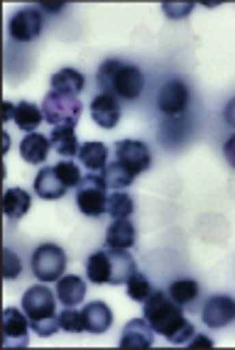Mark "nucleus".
Listing matches in <instances>:
<instances>
[{
    "label": "nucleus",
    "instance_id": "f257e3e1",
    "mask_svg": "<svg viewBox=\"0 0 235 350\" xmlns=\"http://www.w3.org/2000/svg\"><path fill=\"white\" fill-rule=\"evenodd\" d=\"M145 319L154 328V333H162L169 343L184 345L194 338V326L186 321L182 306L165 292H152L145 299Z\"/></svg>",
    "mask_w": 235,
    "mask_h": 350
},
{
    "label": "nucleus",
    "instance_id": "f03ea898",
    "mask_svg": "<svg viewBox=\"0 0 235 350\" xmlns=\"http://www.w3.org/2000/svg\"><path fill=\"white\" fill-rule=\"evenodd\" d=\"M152 164V154L150 147L140 140H123L115 145V159L106 167L103 176H106L108 189L113 191H125V189L142 174L150 170Z\"/></svg>",
    "mask_w": 235,
    "mask_h": 350
},
{
    "label": "nucleus",
    "instance_id": "7ed1b4c3",
    "mask_svg": "<svg viewBox=\"0 0 235 350\" xmlns=\"http://www.w3.org/2000/svg\"><path fill=\"white\" fill-rule=\"evenodd\" d=\"M96 81L100 86V94L115 96L123 100L140 98L145 88V76L135 64H123L120 59H108L98 66Z\"/></svg>",
    "mask_w": 235,
    "mask_h": 350
},
{
    "label": "nucleus",
    "instance_id": "20e7f679",
    "mask_svg": "<svg viewBox=\"0 0 235 350\" xmlns=\"http://www.w3.org/2000/svg\"><path fill=\"white\" fill-rule=\"evenodd\" d=\"M23 311L27 314L32 331L42 338L54 336L59 331V316H57V292H52L49 286L37 284L29 286L23 297Z\"/></svg>",
    "mask_w": 235,
    "mask_h": 350
},
{
    "label": "nucleus",
    "instance_id": "39448f33",
    "mask_svg": "<svg viewBox=\"0 0 235 350\" xmlns=\"http://www.w3.org/2000/svg\"><path fill=\"white\" fill-rule=\"evenodd\" d=\"M108 196L111 193H108L106 176L94 174V172L83 174L81 184L77 187V206L83 216H91V218L103 216L108 208Z\"/></svg>",
    "mask_w": 235,
    "mask_h": 350
},
{
    "label": "nucleus",
    "instance_id": "423d86ee",
    "mask_svg": "<svg viewBox=\"0 0 235 350\" xmlns=\"http://www.w3.org/2000/svg\"><path fill=\"white\" fill-rule=\"evenodd\" d=\"M42 113H44V120L52 128H59V125L77 128L79 118H81V100H79V96L49 91L42 100Z\"/></svg>",
    "mask_w": 235,
    "mask_h": 350
},
{
    "label": "nucleus",
    "instance_id": "0eeeda50",
    "mask_svg": "<svg viewBox=\"0 0 235 350\" xmlns=\"http://www.w3.org/2000/svg\"><path fill=\"white\" fill-rule=\"evenodd\" d=\"M66 269V252L54 243H44L32 252V272L42 282H59Z\"/></svg>",
    "mask_w": 235,
    "mask_h": 350
},
{
    "label": "nucleus",
    "instance_id": "6e6552de",
    "mask_svg": "<svg viewBox=\"0 0 235 350\" xmlns=\"http://www.w3.org/2000/svg\"><path fill=\"white\" fill-rule=\"evenodd\" d=\"M42 27H44V18L37 8H23L10 18L8 25V32H10L12 40L18 42H32L42 35Z\"/></svg>",
    "mask_w": 235,
    "mask_h": 350
},
{
    "label": "nucleus",
    "instance_id": "1a4fd4ad",
    "mask_svg": "<svg viewBox=\"0 0 235 350\" xmlns=\"http://www.w3.org/2000/svg\"><path fill=\"white\" fill-rule=\"evenodd\" d=\"M32 326L27 319V314L20 309H5L3 311V343L5 348H25L27 345V328Z\"/></svg>",
    "mask_w": 235,
    "mask_h": 350
},
{
    "label": "nucleus",
    "instance_id": "9d476101",
    "mask_svg": "<svg viewBox=\"0 0 235 350\" xmlns=\"http://www.w3.org/2000/svg\"><path fill=\"white\" fill-rule=\"evenodd\" d=\"M159 111L165 113V116H179V113L186 111L189 105V88L184 81L179 79H171V81L165 83V88L159 91V98H157Z\"/></svg>",
    "mask_w": 235,
    "mask_h": 350
},
{
    "label": "nucleus",
    "instance_id": "9b49d317",
    "mask_svg": "<svg viewBox=\"0 0 235 350\" xmlns=\"http://www.w3.org/2000/svg\"><path fill=\"white\" fill-rule=\"evenodd\" d=\"M235 321V299L223 297H211L204 306V323L208 328H223Z\"/></svg>",
    "mask_w": 235,
    "mask_h": 350
},
{
    "label": "nucleus",
    "instance_id": "f8f14e48",
    "mask_svg": "<svg viewBox=\"0 0 235 350\" xmlns=\"http://www.w3.org/2000/svg\"><path fill=\"white\" fill-rule=\"evenodd\" d=\"M154 343V328L147 323V319H133L125 323L123 336H120V348L125 350H140L150 348Z\"/></svg>",
    "mask_w": 235,
    "mask_h": 350
},
{
    "label": "nucleus",
    "instance_id": "ddd939ff",
    "mask_svg": "<svg viewBox=\"0 0 235 350\" xmlns=\"http://www.w3.org/2000/svg\"><path fill=\"white\" fill-rule=\"evenodd\" d=\"M120 103H118L115 96H108V94H98L94 100H91V118L96 120V125L100 128H115L118 120H120Z\"/></svg>",
    "mask_w": 235,
    "mask_h": 350
},
{
    "label": "nucleus",
    "instance_id": "4468645a",
    "mask_svg": "<svg viewBox=\"0 0 235 350\" xmlns=\"http://www.w3.org/2000/svg\"><path fill=\"white\" fill-rule=\"evenodd\" d=\"M108 262H111V284H125L130 280V275L135 272V260L128 250H120V247H108Z\"/></svg>",
    "mask_w": 235,
    "mask_h": 350
},
{
    "label": "nucleus",
    "instance_id": "2eb2a0df",
    "mask_svg": "<svg viewBox=\"0 0 235 350\" xmlns=\"http://www.w3.org/2000/svg\"><path fill=\"white\" fill-rule=\"evenodd\" d=\"M35 191L40 199L57 201L66 193V187H64V181L59 179L57 172H54V167H44V170H40V174L35 176Z\"/></svg>",
    "mask_w": 235,
    "mask_h": 350
},
{
    "label": "nucleus",
    "instance_id": "dca6fc26",
    "mask_svg": "<svg viewBox=\"0 0 235 350\" xmlns=\"http://www.w3.org/2000/svg\"><path fill=\"white\" fill-rule=\"evenodd\" d=\"M137 243V230L128 218H118L111 223L106 230V245L108 247H120V250H130Z\"/></svg>",
    "mask_w": 235,
    "mask_h": 350
},
{
    "label": "nucleus",
    "instance_id": "f3484780",
    "mask_svg": "<svg viewBox=\"0 0 235 350\" xmlns=\"http://www.w3.org/2000/svg\"><path fill=\"white\" fill-rule=\"evenodd\" d=\"M79 162L94 174H103L108 167V147L103 142H83L79 150Z\"/></svg>",
    "mask_w": 235,
    "mask_h": 350
},
{
    "label": "nucleus",
    "instance_id": "a211bd4d",
    "mask_svg": "<svg viewBox=\"0 0 235 350\" xmlns=\"http://www.w3.org/2000/svg\"><path fill=\"white\" fill-rule=\"evenodd\" d=\"M49 150H52V142L42 133H29L27 137L20 142V154H23V159L27 164H42L47 159Z\"/></svg>",
    "mask_w": 235,
    "mask_h": 350
},
{
    "label": "nucleus",
    "instance_id": "6ab92c4d",
    "mask_svg": "<svg viewBox=\"0 0 235 350\" xmlns=\"http://www.w3.org/2000/svg\"><path fill=\"white\" fill-rule=\"evenodd\" d=\"M86 297V282L77 275H66L57 282V299L64 306H77Z\"/></svg>",
    "mask_w": 235,
    "mask_h": 350
},
{
    "label": "nucleus",
    "instance_id": "aec40b11",
    "mask_svg": "<svg viewBox=\"0 0 235 350\" xmlns=\"http://www.w3.org/2000/svg\"><path fill=\"white\" fill-rule=\"evenodd\" d=\"M49 142H52V150L57 152L59 157H77L79 154V140L74 128H66V125H59V128H52V135H49Z\"/></svg>",
    "mask_w": 235,
    "mask_h": 350
},
{
    "label": "nucleus",
    "instance_id": "412c9836",
    "mask_svg": "<svg viewBox=\"0 0 235 350\" xmlns=\"http://www.w3.org/2000/svg\"><path fill=\"white\" fill-rule=\"evenodd\" d=\"M83 321H86V331L88 333H106L113 323V314L103 301H91L83 309Z\"/></svg>",
    "mask_w": 235,
    "mask_h": 350
},
{
    "label": "nucleus",
    "instance_id": "4be33fe9",
    "mask_svg": "<svg viewBox=\"0 0 235 350\" xmlns=\"http://www.w3.org/2000/svg\"><path fill=\"white\" fill-rule=\"evenodd\" d=\"M12 120L25 133H35L42 120H44V113H42L40 105L29 103V100H20V103H15V118Z\"/></svg>",
    "mask_w": 235,
    "mask_h": 350
},
{
    "label": "nucleus",
    "instance_id": "5701e85b",
    "mask_svg": "<svg viewBox=\"0 0 235 350\" xmlns=\"http://www.w3.org/2000/svg\"><path fill=\"white\" fill-rule=\"evenodd\" d=\"M86 86V79H83L81 71L77 69H59L52 76V91H61V94L79 96Z\"/></svg>",
    "mask_w": 235,
    "mask_h": 350
},
{
    "label": "nucleus",
    "instance_id": "b1692460",
    "mask_svg": "<svg viewBox=\"0 0 235 350\" xmlns=\"http://www.w3.org/2000/svg\"><path fill=\"white\" fill-rule=\"evenodd\" d=\"M86 277L94 284H111V262L106 250H96L86 260Z\"/></svg>",
    "mask_w": 235,
    "mask_h": 350
},
{
    "label": "nucleus",
    "instance_id": "393cba45",
    "mask_svg": "<svg viewBox=\"0 0 235 350\" xmlns=\"http://www.w3.org/2000/svg\"><path fill=\"white\" fill-rule=\"evenodd\" d=\"M29 206H32V199H29V193L25 189H8L5 196H3V211L12 221L23 218L29 211Z\"/></svg>",
    "mask_w": 235,
    "mask_h": 350
},
{
    "label": "nucleus",
    "instance_id": "a878e982",
    "mask_svg": "<svg viewBox=\"0 0 235 350\" xmlns=\"http://www.w3.org/2000/svg\"><path fill=\"white\" fill-rule=\"evenodd\" d=\"M133 211H135V201L130 199L125 191H113L111 196H108L106 213L113 216V221H118V218H130L133 216Z\"/></svg>",
    "mask_w": 235,
    "mask_h": 350
},
{
    "label": "nucleus",
    "instance_id": "bb28decb",
    "mask_svg": "<svg viewBox=\"0 0 235 350\" xmlns=\"http://www.w3.org/2000/svg\"><path fill=\"white\" fill-rule=\"evenodd\" d=\"M167 294H169L179 306H186V304L199 299V284H196L194 280H176V282H171Z\"/></svg>",
    "mask_w": 235,
    "mask_h": 350
},
{
    "label": "nucleus",
    "instance_id": "cd10ccee",
    "mask_svg": "<svg viewBox=\"0 0 235 350\" xmlns=\"http://www.w3.org/2000/svg\"><path fill=\"white\" fill-rule=\"evenodd\" d=\"M125 286H128V297L133 299V301H140V304H145V299L154 292L150 280L142 275L140 269H135V272L130 275V280L125 282Z\"/></svg>",
    "mask_w": 235,
    "mask_h": 350
},
{
    "label": "nucleus",
    "instance_id": "c85d7f7f",
    "mask_svg": "<svg viewBox=\"0 0 235 350\" xmlns=\"http://www.w3.org/2000/svg\"><path fill=\"white\" fill-rule=\"evenodd\" d=\"M54 172L59 174V179L64 181V187L71 189V187H79L83 179L81 170H79V164L77 162H71V159H61V162L54 167Z\"/></svg>",
    "mask_w": 235,
    "mask_h": 350
},
{
    "label": "nucleus",
    "instance_id": "c756f323",
    "mask_svg": "<svg viewBox=\"0 0 235 350\" xmlns=\"http://www.w3.org/2000/svg\"><path fill=\"white\" fill-rule=\"evenodd\" d=\"M59 326L66 333H83L86 331V321H83V311H74L71 306H66L59 314Z\"/></svg>",
    "mask_w": 235,
    "mask_h": 350
},
{
    "label": "nucleus",
    "instance_id": "7c9ffc66",
    "mask_svg": "<svg viewBox=\"0 0 235 350\" xmlns=\"http://www.w3.org/2000/svg\"><path fill=\"white\" fill-rule=\"evenodd\" d=\"M23 275V262L12 250H3V277L5 280H18Z\"/></svg>",
    "mask_w": 235,
    "mask_h": 350
},
{
    "label": "nucleus",
    "instance_id": "2f4dec72",
    "mask_svg": "<svg viewBox=\"0 0 235 350\" xmlns=\"http://www.w3.org/2000/svg\"><path fill=\"white\" fill-rule=\"evenodd\" d=\"M223 154H225V159H228L230 167H235V135H230L228 140H225V145H223Z\"/></svg>",
    "mask_w": 235,
    "mask_h": 350
},
{
    "label": "nucleus",
    "instance_id": "473e14b6",
    "mask_svg": "<svg viewBox=\"0 0 235 350\" xmlns=\"http://www.w3.org/2000/svg\"><path fill=\"white\" fill-rule=\"evenodd\" d=\"M189 10H191V5H182V8L165 5V12H167V15H171V18H182V15H186Z\"/></svg>",
    "mask_w": 235,
    "mask_h": 350
},
{
    "label": "nucleus",
    "instance_id": "72a5a7b5",
    "mask_svg": "<svg viewBox=\"0 0 235 350\" xmlns=\"http://www.w3.org/2000/svg\"><path fill=\"white\" fill-rule=\"evenodd\" d=\"M223 116H225V123L233 125V128H235V98H233V100H228V105H225V113H223Z\"/></svg>",
    "mask_w": 235,
    "mask_h": 350
},
{
    "label": "nucleus",
    "instance_id": "f704fd0d",
    "mask_svg": "<svg viewBox=\"0 0 235 350\" xmlns=\"http://www.w3.org/2000/svg\"><path fill=\"white\" fill-rule=\"evenodd\" d=\"M189 345H191V348H196V345H204V348H211L213 340H211V338H204V336H196V338L189 340Z\"/></svg>",
    "mask_w": 235,
    "mask_h": 350
},
{
    "label": "nucleus",
    "instance_id": "c9c22d12",
    "mask_svg": "<svg viewBox=\"0 0 235 350\" xmlns=\"http://www.w3.org/2000/svg\"><path fill=\"white\" fill-rule=\"evenodd\" d=\"M12 118H15V105L10 103V100H5V105H3V120H12Z\"/></svg>",
    "mask_w": 235,
    "mask_h": 350
}]
</instances>
